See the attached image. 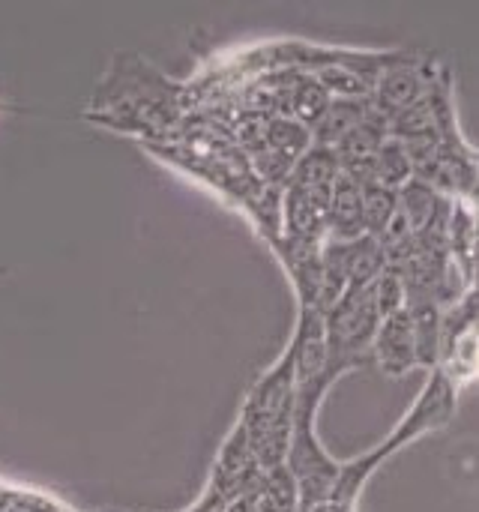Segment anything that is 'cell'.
<instances>
[{
    "mask_svg": "<svg viewBox=\"0 0 479 512\" xmlns=\"http://www.w3.org/2000/svg\"><path fill=\"white\" fill-rule=\"evenodd\" d=\"M186 90L135 54L114 57V72L105 75L93 96L90 120L123 132H165L180 123Z\"/></svg>",
    "mask_w": 479,
    "mask_h": 512,
    "instance_id": "obj_1",
    "label": "cell"
},
{
    "mask_svg": "<svg viewBox=\"0 0 479 512\" xmlns=\"http://www.w3.org/2000/svg\"><path fill=\"white\" fill-rule=\"evenodd\" d=\"M240 426L255 450L261 471L285 465L294 426V360L285 357L252 387Z\"/></svg>",
    "mask_w": 479,
    "mask_h": 512,
    "instance_id": "obj_2",
    "label": "cell"
},
{
    "mask_svg": "<svg viewBox=\"0 0 479 512\" xmlns=\"http://www.w3.org/2000/svg\"><path fill=\"white\" fill-rule=\"evenodd\" d=\"M378 324H381V318H378V309L372 300V285L348 288L339 297V303L324 315L330 369L339 378L369 360Z\"/></svg>",
    "mask_w": 479,
    "mask_h": 512,
    "instance_id": "obj_3",
    "label": "cell"
},
{
    "mask_svg": "<svg viewBox=\"0 0 479 512\" xmlns=\"http://www.w3.org/2000/svg\"><path fill=\"white\" fill-rule=\"evenodd\" d=\"M453 414H456V384H453L450 375L438 366V369H432V381H429V387L420 393V399L414 402V408L408 411V417L393 429V435H390L381 447H375V453H378L381 459H387V456H393L396 450L414 444L417 438H423V435H429V432L447 426V423L453 420Z\"/></svg>",
    "mask_w": 479,
    "mask_h": 512,
    "instance_id": "obj_4",
    "label": "cell"
},
{
    "mask_svg": "<svg viewBox=\"0 0 479 512\" xmlns=\"http://www.w3.org/2000/svg\"><path fill=\"white\" fill-rule=\"evenodd\" d=\"M288 354L294 360V387H312V384L333 387L339 381V375L330 369L327 330H324L321 309L300 306V318H297V330L288 345Z\"/></svg>",
    "mask_w": 479,
    "mask_h": 512,
    "instance_id": "obj_5",
    "label": "cell"
},
{
    "mask_svg": "<svg viewBox=\"0 0 479 512\" xmlns=\"http://www.w3.org/2000/svg\"><path fill=\"white\" fill-rule=\"evenodd\" d=\"M321 255L345 276V285L348 288H369L387 270L384 249L369 234H363L357 240H348V243H330V240H324Z\"/></svg>",
    "mask_w": 479,
    "mask_h": 512,
    "instance_id": "obj_6",
    "label": "cell"
},
{
    "mask_svg": "<svg viewBox=\"0 0 479 512\" xmlns=\"http://www.w3.org/2000/svg\"><path fill=\"white\" fill-rule=\"evenodd\" d=\"M426 84H429V75H423L417 66L408 63V57H402L399 63L387 66V69L378 75L369 102H372V108H375L378 114H384V117L390 120L393 114H399V111H405L408 105H414L417 99H423Z\"/></svg>",
    "mask_w": 479,
    "mask_h": 512,
    "instance_id": "obj_7",
    "label": "cell"
},
{
    "mask_svg": "<svg viewBox=\"0 0 479 512\" xmlns=\"http://www.w3.org/2000/svg\"><path fill=\"white\" fill-rule=\"evenodd\" d=\"M372 357L393 378L408 375L417 366L414 333H411V315H408V309H399V312L381 318L378 333H375V342H372Z\"/></svg>",
    "mask_w": 479,
    "mask_h": 512,
    "instance_id": "obj_8",
    "label": "cell"
},
{
    "mask_svg": "<svg viewBox=\"0 0 479 512\" xmlns=\"http://www.w3.org/2000/svg\"><path fill=\"white\" fill-rule=\"evenodd\" d=\"M324 225H327L330 243H348V240H357L366 234V228H363V192L342 171L333 180Z\"/></svg>",
    "mask_w": 479,
    "mask_h": 512,
    "instance_id": "obj_9",
    "label": "cell"
},
{
    "mask_svg": "<svg viewBox=\"0 0 479 512\" xmlns=\"http://www.w3.org/2000/svg\"><path fill=\"white\" fill-rule=\"evenodd\" d=\"M405 309L411 315L417 366L438 369V363H441V312L444 309L435 300H408Z\"/></svg>",
    "mask_w": 479,
    "mask_h": 512,
    "instance_id": "obj_10",
    "label": "cell"
},
{
    "mask_svg": "<svg viewBox=\"0 0 479 512\" xmlns=\"http://www.w3.org/2000/svg\"><path fill=\"white\" fill-rule=\"evenodd\" d=\"M369 111H372L369 99H333L321 123L312 129V144L333 150Z\"/></svg>",
    "mask_w": 479,
    "mask_h": 512,
    "instance_id": "obj_11",
    "label": "cell"
},
{
    "mask_svg": "<svg viewBox=\"0 0 479 512\" xmlns=\"http://www.w3.org/2000/svg\"><path fill=\"white\" fill-rule=\"evenodd\" d=\"M309 147H312V132L306 126H300L297 120H291V117H270V120H264V150H270L273 156H279L291 168L297 165V159Z\"/></svg>",
    "mask_w": 479,
    "mask_h": 512,
    "instance_id": "obj_12",
    "label": "cell"
},
{
    "mask_svg": "<svg viewBox=\"0 0 479 512\" xmlns=\"http://www.w3.org/2000/svg\"><path fill=\"white\" fill-rule=\"evenodd\" d=\"M333 96L321 87V81L315 75H300L294 78L291 87V99H288V117L297 120L300 126H306L309 132L321 123V117L327 114Z\"/></svg>",
    "mask_w": 479,
    "mask_h": 512,
    "instance_id": "obj_13",
    "label": "cell"
},
{
    "mask_svg": "<svg viewBox=\"0 0 479 512\" xmlns=\"http://www.w3.org/2000/svg\"><path fill=\"white\" fill-rule=\"evenodd\" d=\"M360 192H363V228H366L369 237L378 240L384 234V228L390 225V219L396 216V210H399V192L387 189V186H381L375 180L360 186Z\"/></svg>",
    "mask_w": 479,
    "mask_h": 512,
    "instance_id": "obj_14",
    "label": "cell"
},
{
    "mask_svg": "<svg viewBox=\"0 0 479 512\" xmlns=\"http://www.w3.org/2000/svg\"><path fill=\"white\" fill-rule=\"evenodd\" d=\"M411 177H414V171H411V159H408L405 144L396 138H387L375 153V180L381 186L399 192Z\"/></svg>",
    "mask_w": 479,
    "mask_h": 512,
    "instance_id": "obj_15",
    "label": "cell"
},
{
    "mask_svg": "<svg viewBox=\"0 0 479 512\" xmlns=\"http://www.w3.org/2000/svg\"><path fill=\"white\" fill-rule=\"evenodd\" d=\"M372 300H375L378 318H387V315L405 309V282L399 279V273L384 270V273L372 282Z\"/></svg>",
    "mask_w": 479,
    "mask_h": 512,
    "instance_id": "obj_16",
    "label": "cell"
},
{
    "mask_svg": "<svg viewBox=\"0 0 479 512\" xmlns=\"http://www.w3.org/2000/svg\"><path fill=\"white\" fill-rule=\"evenodd\" d=\"M228 504H231V498L225 492H219L216 486H207V492L201 495V501L189 512H225Z\"/></svg>",
    "mask_w": 479,
    "mask_h": 512,
    "instance_id": "obj_17",
    "label": "cell"
},
{
    "mask_svg": "<svg viewBox=\"0 0 479 512\" xmlns=\"http://www.w3.org/2000/svg\"><path fill=\"white\" fill-rule=\"evenodd\" d=\"M258 486V483H255ZM255 486L249 489V492H243V495H237L228 507H225V512H255V501H252V492H255Z\"/></svg>",
    "mask_w": 479,
    "mask_h": 512,
    "instance_id": "obj_18",
    "label": "cell"
}]
</instances>
